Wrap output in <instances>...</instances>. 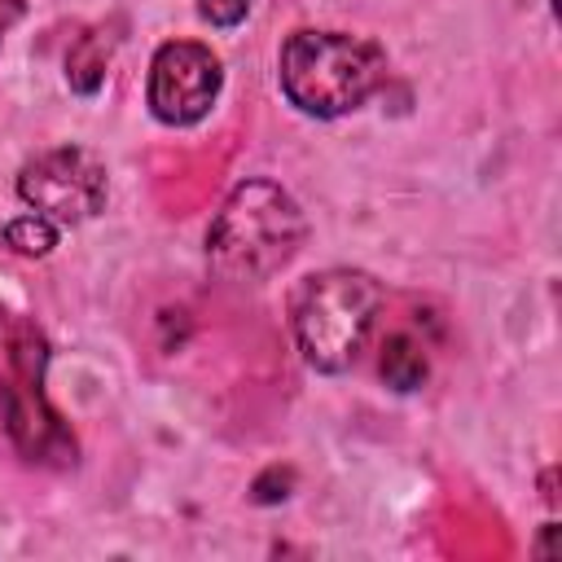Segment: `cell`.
Returning <instances> with one entry per match:
<instances>
[{
	"label": "cell",
	"mask_w": 562,
	"mask_h": 562,
	"mask_svg": "<svg viewBox=\"0 0 562 562\" xmlns=\"http://www.w3.org/2000/svg\"><path fill=\"white\" fill-rule=\"evenodd\" d=\"M303 211L272 180H241L206 228V259L224 281L255 285L277 277L303 246Z\"/></svg>",
	"instance_id": "6da1fadb"
},
{
	"label": "cell",
	"mask_w": 562,
	"mask_h": 562,
	"mask_svg": "<svg viewBox=\"0 0 562 562\" xmlns=\"http://www.w3.org/2000/svg\"><path fill=\"white\" fill-rule=\"evenodd\" d=\"M386 75V53L347 31H294L281 48V92L312 119L360 110Z\"/></svg>",
	"instance_id": "7a4b0ae2"
},
{
	"label": "cell",
	"mask_w": 562,
	"mask_h": 562,
	"mask_svg": "<svg viewBox=\"0 0 562 562\" xmlns=\"http://www.w3.org/2000/svg\"><path fill=\"white\" fill-rule=\"evenodd\" d=\"M378 307H382V285L360 268H325L303 277L290 303L303 360L321 373L351 369L373 329Z\"/></svg>",
	"instance_id": "3957f363"
},
{
	"label": "cell",
	"mask_w": 562,
	"mask_h": 562,
	"mask_svg": "<svg viewBox=\"0 0 562 562\" xmlns=\"http://www.w3.org/2000/svg\"><path fill=\"white\" fill-rule=\"evenodd\" d=\"M44 369H48V342L44 334L18 316L0 312V404H4V430L18 443L26 461L44 465H70L75 461V435L61 426L57 408L44 395Z\"/></svg>",
	"instance_id": "277c9868"
},
{
	"label": "cell",
	"mask_w": 562,
	"mask_h": 562,
	"mask_svg": "<svg viewBox=\"0 0 562 562\" xmlns=\"http://www.w3.org/2000/svg\"><path fill=\"white\" fill-rule=\"evenodd\" d=\"M18 198L53 224H83L105 206V167L79 145L44 149L18 171Z\"/></svg>",
	"instance_id": "5b68a950"
},
{
	"label": "cell",
	"mask_w": 562,
	"mask_h": 562,
	"mask_svg": "<svg viewBox=\"0 0 562 562\" xmlns=\"http://www.w3.org/2000/svg\"><path fill=\"white\" fill-rule=\"evenodd\" d=\"M224 83L220 57L198 40H171L149 61V110L167 127H189L206 119Z\"/></svg>",
	"instance_id": "8992f818"
},
{
	"label": "cell",
	"mask_w": 562,
	"mask_h": 562,
	"mask_svg": "<svg viewBox=\"0 0 562 562\" xmlns=\"http://www.w3.org/2000/svg\"><path fill=\"white\" fill-rule=\"evenodd\" d=\"M110 53H114V35L110 31H88L75 40V48L66 53V79L75 92L92 97L101 83H105V70H110Z\"/></svg>",
	"instance_id": "52a82bcc"
},
{
	"label": "cell",
	"mask_w": 562,
	"mask_h": 562,
	"mask_svg": "<svg viewBox=\"0 0 562 562\" xmlns=\"http://www.w3.org/2000/svg\"><path fill=\"white\" fill-rule=\"evenodd\" d=\"M378 369H382V382L395 386V391H417L426 382V347L413 342L408 334H391L382 342V356H378Z\"/></svg>",
	"instance_id": "ba28073f"
},
{
	"label": "cell",
	"mask_w": 562,
	"mask_h": 562,
	"mask_svg": "<svg viewBox=\"0 0 562 562\" xmlns=\"http://www.w3.org/2000/svg\"><path fill=\"white\" fill-rule=\"evenodd\" d=\"M4 246H13L18 255H48L57 246V224L44 215H18L4 224Z\"/></svg>",
	"instance_id": "9c48e42d"
},
{
	"label": "cell",
	"mask_w": 562,
	"mask_h": 562,
	"mask_svg": "<svg viewBox=\"0 0 562 562\" xmlns=\"http://www.w3.org/2000/svg\"><path fill=\"white\" fill-rule=\"evenodd\" d=\"M255 0H198V13L211 22V26H237L246 13H250Z\"/></svg>",
	"instance_id": "30bf717a"
},
{
	"label": "cell",
	"mask_w": 562,
	"mask_h": 562,
	"mask_svg": "<svg viewBox=\"0 0 562 562\" xmlns=\"http://www.w3.org/2000/svg\"><path fill=\"white\" fill-rule=\"evenodd\" d=\"M22 13V4L18 0H0V40H4V31H9V22Z\"/></svg>",
	"instance_id": "8fae6325"
},
{
	"label": "cell",
	"mask_w": 562,
	"mask_h": 562,
	"mask_svg": "<svg viewBox=\"0 0 562 562\" xmlns=\"http://www.w3.org/2000/svg\"><path fill=\"white\" fill-rule=\"evenodd\" d=\"M549 4H558V0H549Z\"/></svg>",
	"instance_id": "7c38bea8"
}]
</instances>
